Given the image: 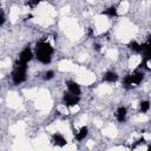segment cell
I'll use <instances>...</instances> for the list:
<instances>
[{"label": "cell", "mask_w": 151, "mask_h": 151, "mask_svg": "<svg viewBox=\"0 0 151 151\" xmlns=\"http://www.w3.org/2000/svg\"><path fill=\"white\" fill-rule=\"evenodd\" d=\"M53 53H54V48L52 47V45L48 41L41 40V41L37 42V45H35V58L41 64H45V65L50 64L52 61Z\"/></svg>", "instance_id": "obj_1"}, {"label": "cell", "mask_w": 151, "mask_h": 151, "mask_svg": "<svg viewBox=\"0 0 151 151\" xmlns=\"http://www.w3.org/2000/svg\"><path fill=\"white\" fill-rule=\"evenodd\" d=\"M26 73H27V64H22L19 60L14 64V68L12 72V80L14 85H19L26 80Z\"/></svg>", "instance_id": "obj_2"}, {"label": "cell", "mask_w": 151, "mask_h": 151, "mask_svg": "<svg viewBox=\"0 0 151 151\" xmlns=\"http://www.w3.org/2000/svg\"><path fill=\"white\" fill-rule=\"evenodd\" d=\"M143 79H144V73L140 72V71H136V72H133V73L127 74V76L124 77V79H123V86L125 88L130 90L133 86L139 85L143 81Z\"/></svg>", "instance_id": "obj_3"}, {"label": "cell", "mask_w": 151, "mask_h": 151, "mask_svg": "<svg viewBox=\"0 0 151 151\" xmlns=\"http://www.w3.org/2000/svg\"><path fill=\"white\" fill-rule=\"evenodd\" d=\"M80 101V97L78 96H74V94H71L70 92H65L64 96H63V103L66 107H72V106H76L78 105Z\"/></svg>", "instance_id": "obj_4"}, {"label": "cell", "mask_w": 151, "mask_h": 151, "mask_svg": "<svg viewBox=\"0 0 151 151\" xmlns=\"http://www.w3.org/2000/svg\"><path fill=\"white\" fill-rule=\"evenodd\" d=\"M33 58V53H32V50L29 47V45H27L19 54V61L22 63V64H28V61H31Z\"/></svg>", "instance_id": "obj_5"}, {"label": "cell", "mask_w": 151, "mask_h": 151, "mask_svg": "<svg viewBox=\"0 0 151 151\" xmlns=\"http://www.w3.org/2000/svg\"><path fill=\"white\" fill-rule=\"evenodd\" d=\"M51 142L54 146H58V147H64L66 146L67 144V140L66 138L60 133V132H54L52 134V138H51Z\"/></svg>", "instance_id": "obj_6"}, {"label": "cell", "mask_w": 151, "mask_h": 151, "mask_svg": "<svg viewBox=\"0 0 151 151\" xmlns=\"http://www.w3.org/2000/svg\"><path fill=\"white\" fill-rule=\"evenodd\" d=\"M66 86H67L68 92H70L71 94H74V96H78V97L80 96L81 90H80V86H79L78 83H76V81H73V80H67V81H66Z\"/></svg>", "instance_id": "obj_7"}, {"label": "cell", "mask_w": 151, "mask_h": 151, "mask_svg": "<svg viewBox=\"0 0 151 151\" xmlns=\"http://www.w3.org/2000/svg\"><path fill=\"white\" fill-rule=\"evenodd\" d=\"M126 114H127V110L125 106H119L116 111V118L119 123H124L126 120Z\"/></svg>", "instance_id": "obj_8"}, {"label": "cell", "mask_w": 151, "mask_h": 151, "mask_svg": "<svg viewBox=\"0 0 151 151\" xmlns=\"http://www.w3.org/2000/svg\"><path fill=\"white\" fill-rule=\"evenodd\" d=\"M117 80H118V74L113 71H107L103 76V81L105 83H116Z\"/></svg>", "instance_id": "obj_9"}, {"label": "cell", "mask_w": 151, "mask_h": 151, "mask_svg": "<svg viewBox=\"0 0 151 151\" xmlns=\"http://www.w3.org/2000/svg\"><path fill=\"white\" fill-rule=\"evenodd\" d=\"M87 133H88V127L85 125V126H81L78 132H74V136H76V139L77 140H83V139L86 138Z\"/></svg>", "instance_id": "obj_10"}, {"label": "cell", "mask_w": 151, "mask_h": 151, "mask_svg": "<svg viewBox=\"0 0 151 151\" xmlns=\"http://www.w3.org/2000/svg\"><path fill=\"white\" fill-rule=\"evenodd\" d=\"M100 14H101V15L110 17V18L117 17V14H118V13H117V7H116V6H111V7L106 8V9H104V11H101Z\"/></svg>", "instance_id": "obj_11"}, {"label": "cell", "mask_w": 151, "mask_h": 151, "mask_svg": "<svg viewBox=\"0 0 151 151\" xmlns=\"http://www.w3.org/2000/svg\"><path fill=\"white\" fill-rule=\"evenodd\" d=\"M127 47H129L131 51H133V52H139V51H140V44H138L136 40L130 41L129 45H127Z\"/></svg>", "instance_id": "obj_12"}, {"label": "cell", "mask_w": 151, "mask_h": 151, "mask_svg": "<svg viewBox=\"0 0 151 151\" xmlns=\"http://www.w3.org/2000/svg\"><path fill=\"white\" fill-rule=\"evenodd\" d=\"M139 110H140V112L146 113V112L150 110V101H149V100H143V101H140Z\"/></svg>", "instance_id": "obj_13"}, {"label": "cell", "mask_w": 151, "mask_h": 151, "mask_svg": "<svg viewBox=\"0 0 151 151\" xmlns=\"http://www.w3.org/2000/svg\"><path fill=\"white\" fill-rule=\"evenodd\" d=\"M143 144H145V139L142 137V138L137 139V140H136V142H134V143L131 145V147H130V149H131V151H133L136 147H138V146H140V145H143Z\"/></svg>", "instance_id": "obj_14"}, {"label": "cell", "mask_w": 151, "mask_h": 151, "mask_svg": "<svg viewBox=\"0 0 151 151\" xmlns=\"http://www.w3.org/2000/svg\"><path fill=\"white\" fill-rule=\"evenodd\" d=\"M53 78H54V71L50 70V71L45 72V74H44V79H45V80H51V79H53Z\"/></svg>", "instance_id": "obj_15"}, {"label": "cell", "mask_w": 151, "mask_h": 151, "mask_svg": "<svg viewBox=\"0 0 151 151\" xmlns=\"http://www.w3.org/2000/svg\"><path fill=\"white\" fill-rule=\"evenodd\" d=\"M5 21H6L5 14H4V12H2V11H1V8H0V26H2V25L5 24Z\"/></svg>", "instance_id": "obj_16"}, {"label": "cell", "mask_w": 151, "mask_h": 151, "mask_svg": "<svg viewBox=\"0 0 151 151\" xmlns=\"http://www.w3.org/2000/svg\"><path fill=\"white\" fill-rule=\"evenodd\" d=\"M39 4H40V1H38V0H35V1H27V2H26V5L32 6V7H34V6H37V5H39Z\"/></svg>", "instance_id": "obj_17"}, {"label": "cell", "mask_w": 151, "mask_h": 151, "mask_svg": "<svg viewBox=\"0 0 151 151\" xmlns=\"http://www.w3.org/2000/svg\"><path fill=\"white\" fill-rule=\"evenodd\" d=\"M93 47H94L96 51H100V45H99V44H94Z\"/></svg>", "instance_id": "obj_18"}]
</instances>
